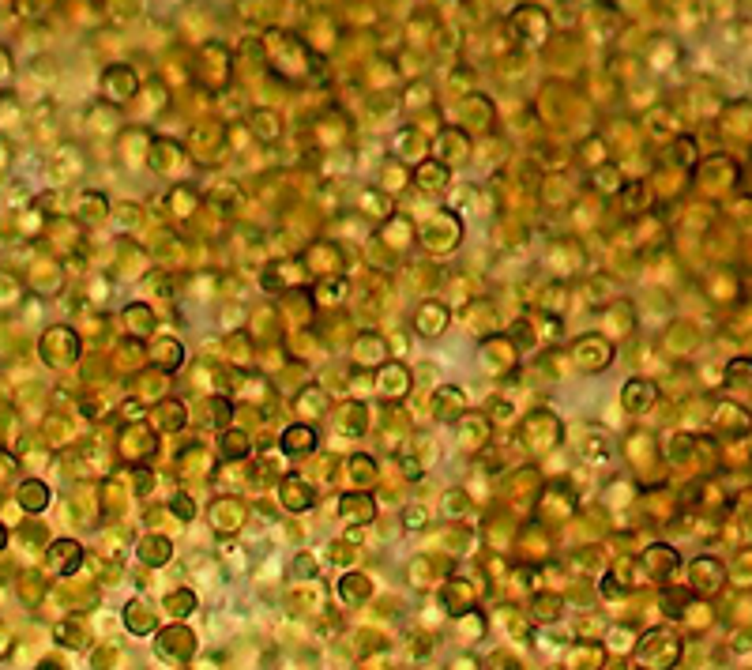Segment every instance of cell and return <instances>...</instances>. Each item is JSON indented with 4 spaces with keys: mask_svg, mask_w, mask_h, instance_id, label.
I'll list each match as a JSON object with an SVG mask.
<instances>
[{
    "mask_svg": "<svg viewBox=\"0 0 752 670\" xmlns=\"http://www.w3.org/2000/svg\"><path fill=\"white\" fill-rule=\"evenodd\" d=\"M19 501L26 505V508H46V486L42 482H23V490H19Z\"/></svg>",
    "mask_w": 752,
    "mask_h": 670,
    "instance_id": "6da1fadb",
    "label": "cell"
},
{
    "mask_svg": "<svg viewBox=\"0 0 752 670\" xmlns=\"http://www.w3.org/2000/svg\"><path fill=\"white\" fill-rule=\"evenodd\" d=\"M53 554H57L53 561H57V569H60V572H72L75 565H79V546H75V543H60L57 550H53Z\"/></svg>",
    "mask_w": 752,
    "mask_h": 670,
    "instance_id": "7a4b0ae2",
    "label": "cell"
},
{
    "mask_svg": "<svg viewBox=\"0 0 752 670\" xmlns=\"http://www.w3.org/2000/svg\"><path fill=\"white\" fill-rule=\"evenodd\" d=\"M312 444H316V433H312V429H301V426L290 429V437H286V449H290V452H297V449L309 452Z\"/></svg>",
    "mask_w": 752,
    "mask_h": 670,
    "instance_id": "3957f363",
    "label": "cell"
}]
</instances>
